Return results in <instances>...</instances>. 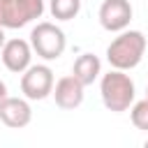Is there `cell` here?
I'll list each match as a JSON object with an SVG mask.
<instances>
[{
	"instance_id": "6da1fadb",
	"label": "cell",
	"mask_w": 148,
	"mask_h": 148,
	"mask_svg": "<svg viewBox=\"0 0 148 148\" xmlns=\"http://www.w3.org/2000/svg\"><path fill=\"white\" fill-rule=\"evenodd\" d=\"M146 46H148V42H146V35L141 30H127L125 28L106 46V60L113 69L130 72L143 60Z\"/></svg>"
},
{
	"instance_id": "7a4b0ae2",
	"label": "cell",
	"mask_w": 148,
	"mask_h": 148,
	"mask_svg": "<svg viewBox=\"0 0 148 148\" xmlns=\"http://www.w3.org/2000/svg\"><path fill=\"white\" fill-rule=\"evenodd\" d=\"M99 95H102V104L113 111V113H123L134 104V81L127 72L123 69H109L106 74H102L99 79Z\"/></svg>"
},
{
	"instance_id": "3957f363",
	"label": "cell",
	"mask_w": 148,
	"mask_h": 148,
	"mask_svg": "<svg viewBox=\"0 0 148 148\" xmlns=\"http://www.w3.org/2000/svg\"><path fill=\"white\" fill-rule=\"evenodd\" d=\"M30 46L42 60H58L67 49V37L56 23L39 21L30 30Z\"/></svg>"
},
{
	"instance_id": "277c9868",
	"label": "cell",
	"mask_w": 148,
	"mask_h": 148,
	"mask_svg": "<svg viewBox=\"0 0 148 148\" xmlns=\"http://www.w3.org/2000/svg\"><path fill=\"white\" fill-rule=\"evenodd\" d=\"M44 14V0H0V28H23Z\"/></svg>"
},
{
	"instance_id": "5b68a950",
	"label": "cell",
	"mask_w": 148,
	"mask_h": 148,
	"mask_svg": "<svg viewBox=\"0 0 148 148\" xmlns=\"http://www.w3.org/2000/svg\"><path fill=\"white\" fill-rule=\"evenodd\" d=\"M53 83L56 76L49 65H30L25 72H21V92L30 102L46 99L53 92Z\"/></svg>"
},
{
	"instance_id": "8992f818",
	"label": "cell",
	"mask_w": 148,
	"mask_h": 148,
	"mask_svg": "<svg viewBox=\"0 0 148 148\" xmlns=\"http://www.w3.org/2000/svg\"><path fill=\"white\" fill-rule=\"evenodd\" d=\"M132 5L130 0H104L102 7H99V25L109 32H120L130 25L132 21Z\"/></svg>"
},
{
	"instance_id": "52a82bcc",
	"label": "cell",
	"mask_w": 148,
	"mask_h": 148,
	"mask_svg": "<svg viewBox=\"0 0 148 148\" xmlns=\"http://www.w3.org/2000/svg\"><path fill=\"white\" fill-rule=\"evenodd\" d=\"M0 58H2V65L9 72L21 74L32 65V46H30V42L18 39V37L7 39L0 49Z\"/></svg>"
},
{
	"instance_id": "ba28073f",
	"label": "cell",
	"mask_w": 148,
	"mask_h": 148,
	"mask_svg": "<svg viewBox=\"0 0 148 148\" xmlns=\"http://www.w3.org/2000/svg\"><path fill=\"white\" fill-rule=\"evenodd\" d=\"M83 90H86V86L74 74H67V76H62V79H58L53 83V92L51 95H53L56 104L62 111H74L83 102Z\"/></svg>"
},
{
	"instance_id": "9c48e42d",
	"label": "cell",
	"mask_w": 148,
	"mask_h": 148,
	"mask_svg": "<svg viewBox=\"0 0 148 148\" xmlns=\"http://www.w3.org/2000/svg\"><path fill=\"white\" fill-rule=\"evenodd\" d=\"M0 120L12 127V130H21L25 125H30L32 120V109H30V99L25 97H5L0 102Z\"/></svg>"
},
{
	"instance_id": "30bf717a",
	"label": "cell",
	"mask_w": 148,
	"mask_h": 148,
	"mask_svg": "<svg viewBox=\"0 0 148 148\" xmlns=\"http://www.w3.org/2000/svg\"><path fill=\"white\" fill-rule=\"evenodd\" d=\"M72 74L83 83V86H90L97 81V76L102 74V62L95 53H81L76 60H74V67H72Z\"/></svg>"
},
{
	"instance_id": "8fae6325",
	"label": "cell",
	"mask_w": 148,
	"mask_h": 148,
	"mask_svg": "<svg viewBox=\"0 0 148 148\" xmlns=\"http://www.w3.org/2000/svg\"><path fill=\"white\" fill-rule=\"evenodd\" d=\"M49 12L56 21H72L81 12V0H51Z\"/></svg>"
},
{
	"instance_id": "7c38bea8",
	"label": "cell",
	"mask_w": 148,
	"mask_h": 148,
	"mask_svg": "<svg viewBox=\"0 0 148 148\" xmlns=\"http://www.w3.org/2000/svg\"><path fill=\"white\" fill-rule=\"evenodd\" d=\"M130 118H132V125L136 130L148 132V97H143L130 106Z\"/></svg>"
},
{
	"instance_id": "4fadbf2b",
	"label": "cell",
	"mask_w": 148,
	"mask_h": 148,
	"mask_svg": "<svg viewBox=\"0 0 148 148\" xmlns=\"http://www.w3.org/2000/svg\"><path fill=\"white\" fill-rule=\"evenodd\" d=\"M5 97H7V86H5V81L0 79V102H2Z\"/></svg>"
},
{
	"instance_id": "5bb4252c",
	"label": "cell",
	"mask_w": 148,
	"mask_h": 148,
	"mask_svg": "<svg viewBox=\"0 0 148 148\" xmlns=\"http://www.w3.org/2000/svg\"><path fill=\"white\" fill-rule=\"evenodd\" d=\"M5 42H7V39H5V28H0V49H2Z\"/></svg>"
},
{
	"instance_id": "9a60e30c",
	"label": "cell",
	"mask_w": 148,
	"mask_h": 148,
	"mask_svg": "<svg viewBox=\"0 0 148 148\" xmlns=\"http://www.w3.org/2000/svg\"><path fill=\"white\" fill-rule=\"evenodd\" d=\"M143 146H146V148H148V139H146V141H143Z\"/></svg>"
},
{
	"instance_id": "2e32d148",
	"label": "cell",
	"mask_w": 148,
	"mask_h": 148,
	"mask_svg": "<svg viewBox=\"0 0 148 148\" xmlns=\"http://www.w3.org/2000/svg\"><path fill=\"white\" fill-rule=\"evenodd\" d=\"M146 97H148V86H146Z\"/></svg>"
}]
</instances>
